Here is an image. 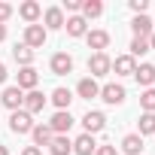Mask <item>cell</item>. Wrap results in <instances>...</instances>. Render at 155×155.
Masks as SVG:
<instances>
[{
	"label": "cell",
	"mask_w": 155,
	"mask_h": 155,
	"mask_svg": "<svg viewBox=\"0 0 155 155\" xmlns=\"http://www.w3.org/2000/svg\"><path fill=\"white\" fill-rule=\"evenodd\" d=\"M113 70V58L107 52H94L88 55V73H91V79H97V76H107Z\"/></svg>",
	"instance_id": "cell-1"
},
{
	"label": "cell",
	"mask_w": 155,
	"mask_h": 155,
	"mask_svg": "<svg viewBox=\"0 0 155 155\" xmlns=\"http://www.w3.org/2000/svg\"><path fill=\"white\" fill-rule=\"evenodd\" d=\"M46 40H49V31H46L43 25H28V28H25V40H21V43H25L28 49H43Z\"/></svg>",
	"instance_id": "cell-2"
},
{
	"label": "cell",
	"mask_w": 155,
	"mask_h": 155,
	"mask_svg": "<svg viewBox=\"0 0 155 155\" xmlns=\"http://www.w3.org/2000/svg\"><path fill=\"white\" fill-rule=\"evenodd\" d=\"M104 104H110V107H119V104H125V85H119V82H107V85H101V94H97Z\"/></svg>",
	"instance_id": "cell-3"
},
{
	"label": "cell",
	"mask_w": 155,
	"mask_h": 155,
	"mask_svg": "<svg viewBox=\"0 0 155 155\" xmlns=\"http://www.w3.org/2000/svg\"><path fill=\"white\" fill-rule=\"evenodd\" d=\"M82 128H85L82 134H91V137H94V134H101V131L107 128V116H104L101 110H88V113L82 116Z\"/></svg>",
	"instance_id": "cell-4"
},
{
	"label": "cell",
	"mask_w": 155,
	"mask_h": 155,
	"mask_svg": "<svg viewBox=\"0 0 155 155\" xmlns=\"http://www.w3.org/2000/svg\"><path fill=\"white\" fill-rule=\"evenodd\" d=\"M9 131H12V134H31V131H34V116L25 113V110H15V113L9 116Z\"/></svg>",
	"instance_id": "cell-5"
},
{
	"label": "cell",
	"mask_w": 155,
	"mask_h": 155,
	"mask_svg": "<svg viewBox=\"0 0 155 155\" xmlns=\"http://www.w3.org/2000/svg\"><path fill=\"white\" fill-rule=\"evenodd\" d=\"M0 104H3L9 113H15V110H21V104H25V91H21L18 85H6L3 94H0Z\"/></svg>",
	"instance_id": "cell-6"
},
{
	"label": "cell",
	"mask_w": 155,
	"mask_h": 155,
	"mask_svg": "<svg viewBox=\"0 0 155 155\" xmlns=\"http://www.w3.org/2000/svg\"><path fill=\"white\" fill-rule=\"evenodd\" d=\"M49 70H52L55 76H67V73H73V58H70L67 52H55L52 61H49Z\"/></svg>",
	"instance_id": "cell-7"
},
{
	"label": "cell",
	"mask_w": 155,
	"mask_h": 155,
	"mask_svg": "<svg viewBox=\"0 0 155 155\" xmlns=\"http://www.w3.org/2000/svg\"><path fill=\"white\" fill-rule=\"evenodd\" d=\"M46 125L52 128V134H67V131L73 128V116H70V110H58Z\"/></svg>",
	"instance_id": "cell-8"
},
{
	"label": "cell",
	"mask_w": 155,
	"mask_h": 155,
	"mask_svg": "<svg viewBox=\"0 0 155 155\" xmlns=\"http://www.w3.org/2000/svg\"><path fill=\"white\" fill-rule=\"evenodd\" d=\"M64 21H67V18H64V9H61V6H49V9L43 12V28H46V31H61Z\"/></svg>",
	"instance_id": "cell-9"
},
{
	"label": "cell",
	"mask_w": 155,
	"mask_h": 155,
	"mask_svg": "<svg viewBox=\"0 0 155 155\" xmlns=\"http://www.w3.org/2000/svg\"><path fill=\"white\" fill-rule=\"evenodd\" d=\"M43 107H46V94L43 91H37V88L34 91H25V104H21L25 113L34 116V113H43Z\"/></svg>",
	"instance_id": "cell-10"
},
{
	"label": "cell",
	"mask_w": 155,
	"mask_h": 155,
	"mask_svg": "<svg viewBox=\"0 0 155 155\" xmlns=\"http://www.w3.org/2000/svg\"><path fill=\"white\" fill-rule=\"evenodd\" d=\"M18 15H21L28 25H37V21L43 18V6L37 3V0H25V3L18 6Z\"/></svg>",
	"instance_id": "cell-11"
},
{
	"label": "cell",
	"mask_w": 155,
	"mask_h": 155,
	"mask_svg": "<svg viewBox=\"0 0 155 155\" xmlns=\"http://www.w3.org/2000/svg\"><path fill=\"white\" fill-rule=\"evenodd\" d=\"M37 82H40V73H37L34 67H21V70H18V82H15V85H18L21 91H34Z\"/></svg>",
	"instance_id": "cell-12"
},
{
	"label": "cell",
	"mask_w": 155,
	"mask_h": 155,
	"mask_svg": "<svg viewBox=\"0 0 155 155\" xmlns=\"http://www.w3.org/2000/svg\"><path fill=\"white\" fill-rule=\"evenodd\" d=\"M134 79H137L143 88H152V82H155V64H149V61L137 64V70H134Z\"/></svg>",
	"instance_id": "cell-13"
},
{
	"label": "cell",
	"mask_w": 155,
	"mask_h": 155,
	"mask_svg": "<svg viewBox=\"0 0 155 155\" xmlns=\"http://www.w3.org/2000/svg\"><path fill=\"white\" fill-rule=\"evenodd\" d=\"M131 31H134V37L149 40L155 28H152V18H149V15H134V18H131Z\"/></svg>",
	"instance_id": "cell-14"
},
{
	"label": "cell",
	"mask_w": 155,
	"mask_h": 155,
	"mask_svg": "<svg viewBox=\"0 0 155 155\" xmlns=\"http://www.w3.org/2000/svg\"><path fill=\"white\" fill-rule=\"evenodd\" d=\"M46 149H49L52 155H70V152H73V140H70L67 134H55Z\"/></svg>",
	"instance_id": "cell-15"
},
{
	"label": "cell",
	"mask_w": 155,
	"mask_h": 155,
	"mask_svg": "<svg viewBox=\"0 0 155 155\" xmlns=\"http://www.w3.org/2000/svg\"><path fill=\"white\" fill-rule=\"evenodd\" d=\"M94 149H97V143L91 134H79L73 140V155H94Z\"/></svg>",
	"instance_id": "cell-16"
},
{
	"label": "cell",
	"mask_w": 155,
	"mask_h": 155,
	"mask_svg": "<svg viewBox=\"0 0 155 155\" xmlns=\"http://www.w3.org/2000/svg\"><path fill=\"white\" fill-rule=\"evenodd\" d=\"M64 28H67V37H85L88 34V21L82 15H70L64 21Z\"/></svg>",
	"instance_id": "cell-17"
},
{
	"label": "cell",
	"mask_w": 155,
	"mask_h": 155,
	"mask_svg": "<svg viewBox=\"0 0 155 155\" xmlns=\"http://www.w3.org/2000/svg\"><path fill=\"white\" fill-rule=\"evenodd\" d=\"M76 94H79V97H85V101L97 97V94H101V85H97V79H91V76L79 79V85H76Z\"/></svg>",
	"instance_id": "cell-18"
},
{
	"label": "cell",
	"mask_w": 155,
	"mask_h": 155,
	"mask_svg": "<svg viewBox=\"0 0 155 155\" xmlns=\"http://www.w3.org/2000/svg\"><path fill=\"white\" fill-rule=\"evenodd\" d=\"M85 43H88V49L104 52V49L110 46V34H107V31H88V34H85Z\"/></svg>",
	"instance_id": "cell-19"
},
{
	"label": "cell",
	"mask_w": 155,
	"mask_h": 155,
	"mask_svg": "<svg viewBox=\"0 0 155 155\" xmlns=\"http://www.w3.org/2000/svg\"><path fill=\"white\" fill-rule=\"evenodd\" d=\"M12 58L18 67H34V49H28L25 43H15L12 46Z\"/></svg>",
	"instance_id": "cell-20"
},
{
	"label": "cell",
	"mask_w": 155,
	"mask_h": 155,
	"mask_svg": "<svg viewBox=\"0 0 155 155\" xmlns=\"http://www.w3.org/2000/svg\"><path fill=\"white\" fill-rule=\"evenodd\" d=\"M113 70H116V76H134L137 61H134L131 55H119V58L113 61Z\"/></svg>",
	"instance_id": "cell-21"
},
{
	"label": "cell",
	"mask_w": 155,
	"mask_h": 155,
	"mask_svg": "<svg viewBox=\"0 0 155 155\" xmlns=\"http://www.w3.org/2000/svg\"><path fill=\"white\" fill-rule=\"evenodd\" d=\"M31 137H34V146L40 149V146H49L55 134H52V128H49V125H34V131H31Z\"/></svg>",
	"instance_id": "cell-22"
},
{
	"label": "cell",
	"mask_w": 155,
	"mask_h": 155,
	"mask_svg": "<svg viewBox=\"0 0 155 155\" xmlns=\"http://www.w3.org/2000/svg\"><path fill=\"white\" fill-rule=\"evenodd\" d=\"M122 152H125V155H140V152H143V137H140V134H128V137L122 140Z\"/></svg>",
	"instance_id": "cell-23"
},
{
	"label": "cell",
	"mask_w": 155,
	"mask_h": 155,
	"mask_svg": "<svg viewBox=\"0 0 155 155\" xmlns=\"http://www.w3.org/2000/svg\"><path fill=\"white\" fill-rule=\"evenodd\" d=\"M85 21L88 18H97V15H104V3L101 0H82V12H79Z\"/></svg>",
	"instance_id": "cell-24"
},
{
	"label": "cell",
	"mask_w": 155,
	"mask_h": 155,
	"mask_svg": "<svg viewBox=\"0 0 155 155\" xmlns=\"http://www.w3.org/2000/svg\"><path fill=\"white\" fill-rule=\"evenodd\" d=\"M70 101H73L70 88H55V91H52V104H55L58 110H70Z\"/></svg>",
	"instance_id": "cell-25"
},
{
	"label": "cell",
	"mask_w": 155,
	"mask_h": 155,
	"mask_svg": "<svg viewBox=\"0 0 155 155\" xmlns=\"http://www.w3.org/2000/svg\"><path fill=\"white\" fill-rule=\"evenodd\" d=\"M128 49H131V52H128V55H131V58H134V61H137V58H140V55H146V52H152V49H149V40H143V37H134V40H131V46H128Z\"/></svg>",
	"instance_id": "cell-26"
},
{
	"label": "cell",
	"mask_w": 155,
	"mask_h": 155,
	"mask_svg": "<svg viewBox=\"0 0 155 155\" xmlns=\"http://www.w3.org/2000/svg\"><path fill=\"white\" fill-rule=\"evenodd\" d=\"M137 125H140V137H146V134H155V113H143Z\"/></svg>",
	"instance_id": "cell-27"
},
{
	"label": "cell",
	"mask_w": 155,
	"mask_h": 155,
	"mask_svg": "<svg viewBox=\"0 0 155 155\" xmlns=\"http://www.w3.org/2000/svg\"><path fill=\"white\" fill-rule=\"evenodd\" d=\"M140 107H143V113H155V88H143Z\"/></svg>",
	"instance_id": "cell-28"
},
{
	"label": "cell",
	"mask_w": 155,
	"mask_h": 155,
	"mask_svg": "<svg viewBox=\"0 0 155 155\" xmlns=\"http://www.w3.org/2000/svg\"><path fill=\"white\" fill-rule=\"evenodd\" d=\"M128 6L134 15H146V6H149V0H128Z\"/></svg>",
	"instance_id": "cell-29"
},
{
	"label": "cell",
	"mask_w": 155,
	"mask_h": 155,
	"mask_svg": "<svg viewBox=\"0 0 155 155\" xmlns=\"http://www.w3.org/2000/svg\"><path fill=\"white\" fill-rule=\"evenodd\" d=\"M61 9H67V12H73V15H79V12H82V0H64Z\"/></svg>",
	"instance_id": "cell-30"
},
{
	"label": "cell",
	"mask_w": 155,
	"mask_h": 155,
	"mask_svg": "<svg viewBox=\"0 0 155 155\" xmlns=\"http://www.w3.org/2000/svg\"><path fill=\"white\" fill-rule=\"evenodd\" d=\"M15 9L9 6V3H0V25H3V21H9V15H12Z\"/></svg>",
	"instance_id": "cell-31"
},
{
	"label": "cell",
	"mask_w": 155,
	"mask_h": 155,
	"mask_svg": "<svg viewBox=\"0 0 155 155\" xmlns=\"http://www.w3.org/2000/svg\"><path fill=\"white\" fill-rule=\"evenodd\" d=\"M94 155H119V152H116V146H97Z\"/></svg>",
	"instance_id": "cell-32"
},
{
	"label": "cell",
	"mask_w": 155,
	"mask_h": 155,
	"mask_svg": "<svg viewBox=\"0 0 155 155\" xmlns=\"http://www.w3.org/2000/svg\"><path fill=\"white\" fill-rule=\"evenodd\" d=\"M6 76H9V70H6V64H3V61H0V85L6 82Z\"/></svg>",
	"instance_id": "cell-33"
},
{
	"label": "cell",
	"mask_w": 155,
	"mask_h": 155,
	"mask_svg": "<svg viewBox=\"0 0 155 155\" xmlns=\"http://www.w3.org/2000/svg\"><path fill=\"white\" fill-rule=\"evenodd\" d=\"M21 155H43V149H37V146H25Z\"/></svg>",
	"instance_id": "cell-34"
},
{
	"label": "cell",
	"mask_w": 155,
	"mask_h": 155,
	"mask_svg": "<svg viewBox=\"0 0 155 155\" xmlns=\"http://www.w3.org/2000/svg\"><path fill=\"white\" fill-rule=\"evenodd\" d=\"M6 40V25H0V43Z\"/></svg>",
	"instance_id": "cell-35"
},
{
	"label": "cell",
	"mask_w": 155,
	"mask_h": 155,
	"mask_svg": "<svg viewBox=\"0 0 155 155\" xmlns=\"http://www.w3.org/2000/svg\"><path fill=\"white\" fill-rule=\"evenodd\" d=\"M149 49H155V31H152V37H149Z\"/></svg>",
	"instance_id": "cell-36"
},
{
	"label": "cell",
	"mask_w": 155,
	"mask_h": 155,
	"mask_svg": "<svg viewBox=\"0 0 155 155\" xmlns=\"http://www.w3.org/2000/svg\"><path fill=\"white\" fill-rule=\"evenodd\" d=\"M0 155H9V149H6V146H0Z\"/></svg>",
	"instance_id": "cell-37"
}]
</instances>
